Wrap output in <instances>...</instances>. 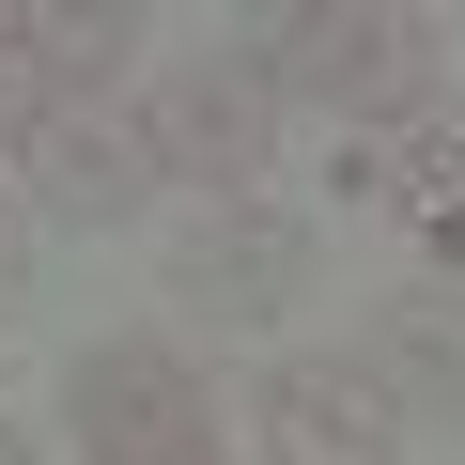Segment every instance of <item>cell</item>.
Segmentation results:
<instances>
[{"mask_svg": "<svg viewBox=\"0 0 465 465\" xmlns=\"http://www.w3.org/2000/svg\"><path fill=\"white\" fill-rule=\"evenodd\" d=\"M249 434H264V465H388V450H403V403H388L357 357H264Z\"/></svg>", "mask_w": 465, "mask_h": 465, "instance_id": "obj_6", "label": "cell"}, {"mask_svg": "<svg viewBox=\"0 0 465 465\" xmlns=\"http://www.w3.org/2000/svg\"><path fill=\"white\" fill-rule=\"evenodd\" d=\"M0 47H32V16H0Z\"/></svg>", "mask_w": 465, "mask_h": 465, "instance_id": "obj_11", "label": "cell"}, {"mask_svg": "<svg viewBox=\"0 0 465 465\" xmlns=\"http://www.w3.org/2000/svg\"><path fill=\"white\" fill-rule=\"evenodd\" d=\"M155 186L171 171H155V124L140 109H47L32 124V217L47 232H124Z\"/></svg>", "mask_w": 465, "mask_h": 465, "instance_id": "obj_5", "label": "cell"}, {"mask_svg": "<svg viewBox=\"0 0 465 465\" xmlns=\"http://www.w3.org/2000/svg\"><path fill=\"white\" fill-rule=\"evenodd\" d=\"M140 124H155V171H171V186L249 202V186H264V155H280V78H264V63H232V47L202 32V63H155Z\"/></svg>", "mask_w": 465, "mask_h": 465, "instance_id": "obj_3", "label": "cell"}, {"mask_svg": "<svg viewBox=\"0 0 465 465\" xmlns=\"http://www.w3.org/2000/svg\"><path fill=\"white\" fill-rule=\"evenodd\" d=\"M63 419L94 434V465H232L217 450V388L186 372V341H78Z\"/></svg>", "mask_w": 465, "mask_h": 465, "instance_id": "obj_2", "label": "cell"}, {"mask_svg": "<svg viewBox=\"0 0 465 465\" xmlns=\"http://www.w3.org/2000/svg\"><path fill=\"white\" fill-rule=\"evenodd\" d=\"M357 372L403 403V434H465V280H388L357 311Z\"/></svg>", "mask_w": 465, "mask_h": 465, "instance_id": "obj_7", "label": "cell"}, {"mask_svg": "<svg viewBox=\"0 0 465 465\" xmlns=\"http://www.w3.org/2000/svg\"><path fill=\"white\" fill-rule=\"evenodd\" d=\"M140 63V0H32V78L47 109H109Z\"/></svg>", "mask_w": 465, "mask_h": 465, "instance_id": "obj_8", "label": "cell"}, {"mask_svg": "<svg viewBox=\"0 0 465 465\" xmlns=\"http://www.w3.org/2000/svg\"><path fill=\"white\" fill-rule=\"evenodd\" d=\"M311 295V217L295 202H202L186 232H171V311H217V326H264V311H295Z\"/></svg>", "mask_w": 465, "mask_h": 465, "instance_id": "obj_4", "label": "cell"}, {"mask_svg": "<svg viewBox=\"0 0 465 465\" xmlns=\"http://www.w3.org/2000/svg\"><path fill=\"white\" fill-rule=\"evenodd\" d=\"M0 311H16V232H0Z\"/></svg>", "mask_w": 465, "mask_h": 465, "instance_id": "obj_10", "label": "cell"}, {"mask_svg": "<svg viewBox=\"0 0 465 465\" xmlns=\"http://www.w3.org/2000/svg\"><path fill=\"white\" fill-rule=\"evenodd\" d=\"M0 465H32V434H0Z\"/></svg>", "mask_w": 465, "mask_h": 465, "instance_id": "obj_12", "label": "cell"}, {"mask_svg": "<svg viewBox=\"0 0 465 465\" xmlns=\"http://www.w3.org/2000/svg\"><path fill=\"white\" fill-rule=\"evenodd\" d=\"M217 47L264 63L280 109L311 94L326 124H372V140L434 124V78H450V16H419V0H264V16H232Z\"/></svg>", "mask_w": 465, "mask_h": 465, "instance_id": "obj_1", "label": "cell"}, {"mask_svg": "<svg viewBox=\"0 0 465 465\" xmlns=\"http://www.w3.org/2000/svg\"><path fill=\"white\" fill-rule=\"evenodd\" d=\"M32 124H47V78H32V47H0V155H32Z\"/></svg>", "mask_w": 465, "mask_h": 465, "instance_id": "obj_9", "label": "cell"}]
</instances>
